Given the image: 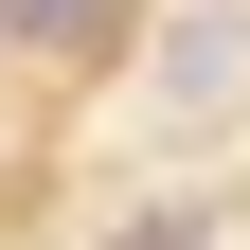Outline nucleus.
<instances>
[{"mask_svg":"<svg viewBox=\"0 0 250 250\" xmlns=\"http://www.w3.org/2000/svg\"><path fill=\"white\" fill-rule=\"evenodd\" d=\"M107 250H214V232H197V214H125Z\"/></svg>","mask_w":250,"mask_h":250,"instance_id":"obj_2","label":"nucleus"},{"mask_svg":"<svg viewBox=\"0 0 250 250\" xmlns=\"http://www.w3.org/2000/svg\"><path fill=\"white\" fill-rule=\"evenodd\" d=\"M161 89H179V107H232V89H250V18H179V36H161Z\"/></svg>","mask_w":250,"mask_h":250,"instance_id":"obj_1","label":"nucleus"}]
</instances>
